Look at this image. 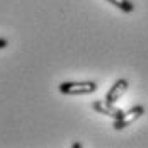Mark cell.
I'll use <instances>...</instances> for the list:
<instances>
[{"label": "cell", "mask_w": 148, "mask_h": 148, "mask_svg": "<svg viewBox=\"0 0 148 148\" xmlns=\"http://www.w3.org/2000/svg\"><path fill=\"white\" fill-rule=\"evenodd\" d=\"M128 87H130V84H128L126 78L116 80V84H114V85L109 89V92L106 94V101H107V102H116V101H119V99L124 95V92L128 90Z\"/></svg>", "instance_id": "277c9868"}, {"label": "cell", "mask_w": 148, "mask_h": 148, "mask_svg": "<svg viewBox=\"0 0 148 148\" xmlns=\"http://www.w3.org/2000/svg\"><path fill=\"white\" fill-rule=\"evenodd\" d=\"M143 114H145V107H143V106H134L130 111L123 112L119 118L114 119L112 128H114V130H124V128H128L130 124H133L138 118H141Z\"/></svg>", "instance_id": "7a4b0ae2"}, {"label": "cell", "mask_w": 148, "mask_h": 148, "mask_svg": "<svg viewBox=\"0 0 148 148\" xmlns=\"http://www.w3.org/2000/svg\"><path fill=\"white\" fill-rule=\"evenodd\" d=\"M107 2L112 3V5H116V7L121 9L123 12H133L134 10L133 2H130V0H107Z\"/></svg>", "instance_id": "5b68a950"}, {"label": "cell", "mask_w": 148, "mask_h": 148, "mask_svg": "<svg viewBox=\"0 0 148 148\" xmlns=\"http://www.w3.org/2000/svg\"><path fill=\"white\" fill-rule=\"evenodd\" d=\"M92 109L97 111L99 114H104V116H109V118H119L123 114V111L114 106V102H107V101H95L92 104Z\"/></svg>", "instance_id": "3957f363"}, {"label": "cell", "mask_w": 148, "mask_h": 148, "mask_svg": "<svg viewBox=\"0 0 148 148\" xmlns=\"http://www.w3.org/2000/svg\"><path fill=\"white\" fill-rule=\"evenodd\" d=\"M3 48H7V39H2L0 38V49H3Z\"/></svg>", "instance_id": "8992f818"}, {"label": "cell", "mask_w": 148, "mask_h": 148, "mask_svg": "<svg viewBox=\"0 0 148 148\" xmlns=\"http://www.w3.org/2000/svg\"><path fill=\"white\" fill-rule=\"evenodd\" d=\"M60 92L66 95H87L97 90L95 82H63L60 84Z\"/></svg>", "instance_id": "6da1fadb"}]
</instances>
